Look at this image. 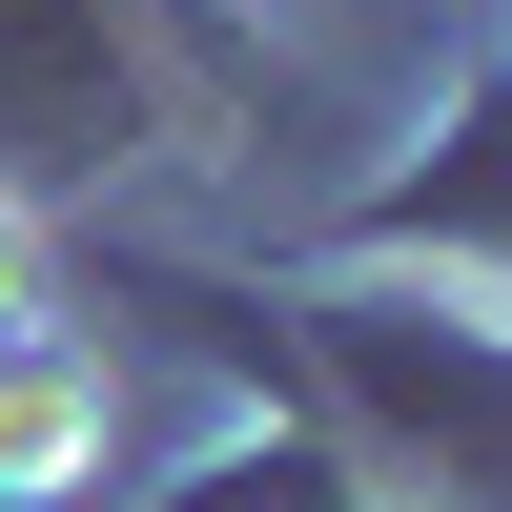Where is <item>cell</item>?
<instances>
[{
  "instance_id": "cell-1",
  "label": "cell",
  "mask_w": 512,
  "mask_h": 512,
  "mask_svg": "<svg viewBox=\"0 0 512 512\" xmlns=\"http://www.w3.org/2000/svg\"><path fill=\"white\" fill-rule=\"evenodd\" d=\"M328 390L390 431L410 512H512V328H472V308H328Z\"/></svg>"
},
{
  "instance_id": "cell-2",
  "label": "cell",
  "mask_w": 512,
  "mask_h": 512,
  "mask_svg": "<svg viewBox=\"0 0 512 512\" xmlns=\"http://www.w3.org/2000/svg\"><path fill=\"white\" fill-rule=\"evenodd\" d=\"M123 451V369H103V328H0V512H62L82 472Z\"/></svg>"
},
{
  "instance_id": "cell-3",
  "label": "cell",
  "mask_w": 512,
  "mask_h": 512,
  "mask_svg": "<svg viewBox=\"0 0 512 512\" xmlns=\"http://www.w3.org/2000/svg\"><path fill=\"white\" fill-rule=\"evenodd\" d=\"M492 226H512V82H492V123H472V144H451V164H410V185L369 205L349 246H431V267H451V246H492Z\"/></svg>"
},
{
  "instance_id": "cell-4",
  "label": "cell",
  "mask_w": 512,
  "mask_h": 512,
  "mask_svg": "<svg viewBox=\"0 0 512 512\" xmlns=\"http://www.w3.org/2000/svg\"><path fill=\"white\" fill-rule=\"evenodd\" d=\"M21 308H41V205L0 185V328H21Z\"/></svg>"
}]
</instances>
